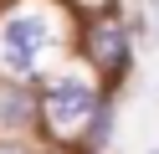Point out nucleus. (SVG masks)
<instances>
[{
	"instance_id": "6",
	"label": "nucleus",
	"mask_w": 159,
	"mask_h": 154,
	"mask_svg": "<svg viewBox=\"0 0 159 154\" xmlns=\"http://www.w3.org/2000/svg\"><path fill=\"white\" fill-rule=\"evenodd\" d=\"M67 5H72L77 16H98V10H113L118 0H67Z\"/></svg>"
},
{
	"instance_id": "5",
	"label": "nucleus",
	"mask_w": 159,
	"mask_h": 154,
	"mask_svg": "<svg viewBox=\"0 0 159 154\" xmlns=\"http://www.w3.org/2000/svg\"><path fill=\"white\" fill-rule=\"evenodd\" d=\"M113 139H118V92H108L82 133V149H113Z\"/></svg>"
},
{
	"instance_id": "2",
	"label": "nucleus",
	"mask_w": 159,
	"mask_h": 154,
	"mask_svg": "<svg viewBox=\"0 0 159 154\" xmlns=\"http://www.w3.org/2000/svg\"><path fill=\"white\" fill-rule=\"evenodd\" d=\"M139 41H154V26H149V5L139 10L134 0H118L113 10H98V16L77 21V57L118 98H123L128 77L139 67Z\"/></svg>"
},
{
	"instance_id": "1",
	"label": "nucleus",
	"mask_w": 159,
	"mask_h": 154,
	"mask_svg": "<svg viewBox=\"0 0 159 154\" xmlns=\"http://www.w3.org/2000/svg\"><path fill=\"white\" fill-rule=\"evenodd\" d=\"M77 21L67 0H0V77L41 82L77 57Z\"/></svg>"
},
{
	"instance_id": "4",
	"label": "nucleus",
	"mask_w": 159,
	"mask_h": 154,
	"mask_svg": "<svg viewBox=\"0 0 159 154\" xmlns=\"http://www.w3.org/2000/svg\"><path fill=\"white\" fill-rule=\"evenodd\" d=\"M0 133L5 139H41V87L0 77Z\"/></svg>"
},
{
	"instance_id": "3",
	"label": "nucleus",
	"mask_w": 159,
	"mask_h": 154,
	"mask_svg": "<svg viewBox=\"0 0 159 154\" xmlns=\"http://www.w3.org/2000/svg\"><path fill=\"white\" fill-rule=\"evenodd\" d=\"M41 144L52 154H72L82 149V133L93 123V113L103 108L108 87L98 82V72L82 57H67L62 67H52L41 82Z\"/></svg>"
},
{
	"instance_id": "7",
	"label": "nucleus",
	"mask_w": 159,
	"mask_h": 154,
	"mask_svg": "<svg viewBox=\"0 0 159 154\" xmlns=\"http://www.w3.org/2000/svg\"><path fill=\"white\" fill-rule=\"evenodd\" d=\"M72 154H113V149H72Z\"/></svg>"
}]
</instances>
